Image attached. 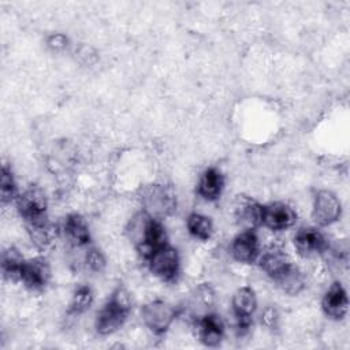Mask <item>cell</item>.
<instances>
[{"label":"cell","mask_w":350,"mask_h":350,"mask_svg":"<svg viewBox=\"0 0 350 350\" xmlns=\"http://www.w3.org/2000/svg\"><path fill=\"white\" fill-rule=\"evenodd\" d=\"M19 193H18V186L14 178V172L10 165L3 164L1 167V176H0V198L1 204H11L16 201Z\"/></svg>","instance_id":"obj_25"},{"label":"cell","mask_w":350,"mask_h":350,"mask_svg":"<svg viewBox=\"0 0 350 350\" xmlns=\"http://www.w3.org/2000/svg\"><path fill=\"white\" fill-rule=\"evenodd\" d=\"M257 261L261 271L272 280L291 264L286 252L279 246H271L269 249H267L264 253L260 254Z\"/></svg>","instance_id":"obj_19"},{"label":"cell","mask_w":350,"mask_h":350,"mask_svg":"<svg viewBox=\"0 0 350 350\" xmlns=\"http://www.w3.org/2000/svg\"><path fill=\"white\" fill-rule=\"evenodd\" d=\"M261 324L268 329H276L279 325V313L276 308L268 306L261 313Z\"/></svg>","instance_id":"obj_28"},{"label":"cell","mask_w":350,"mask_h":350,"mask_svg":"<svg viewBox=\"0 0 350 350\" xmlns=\"http://www.w3.org/2000/svg\"><path fill=\"white\" fill-rule=\"evenodd\" d=\"M294 247L301 257L323 256L329 246L327 237L317 227H301L294 235Z\"/></svg>","instance_id":"obj_9"},{"label":"cell","mask_w":350,"mask_h":350,"mask_svg":"<svg viewBox=\"0 0 350 350\" xmlns=\"http://www.w3.org/2000/svg\"><path fill=\"white\" fill-rule=\"evenodd\" d=\"M297 221V212L286 202H271L262 208V226L272 231H286Z\"/></svg>","instance_id":"obj_12"},{"label":"cell","mask_w":350,"mask_h":350,"mask_svg":"<svg viewBox=\"0 0 350 350\" xmlns=\"http://www.w3.org/2000/svg\"><path fill=\"white\" fill-rule=\"evenodd\" d=\"M323 312L332 320H342L349 310V298L340 282H334L323 295Z\"/></svg>","instance_id":"obj_15"},{"label":"cell","mask_w":350,"mask_h":350,"mask_svg":"<svg viewBox=\"0 0 350 350\" xmlns=\"http://www.w3.org/2000/svg\"><path fill=\"white\" fill-rule=\"evenodd\" d=\"M131 312V297L123 286H118L98 310L94 328L100 335H111L116 332L127 320Z\"/></svg>","instance_id":"obj_2"},{"label":"cell","mask_w":350,"mask_h":350,"mask_svg":"<svg viewBox=\"0 0 350 350\" xmlns=\"http://www.w3.org/2000/svg\"><path fill=\"white\" fill-rule=\"evenodd\" d=\"M51 279V267L45 257L37 256L25 261L22 273H21V283L31 290V291H41L46 287Z\"/></svg>","instance_id":"obj_11"},{"label":"cell","mask_w":350,"mask_h":350,"mask_svg":"<svg viewBox=\"0 0 350 350\" xmlns=\"http://www.w3.org/2000/svg\"><path fill=\"white\" fill-rule=\"evenodd\" d=\"M215 290L209 283H201L196 287L191 302H190V310H191V317L193 320L198 319L200 316L212 312V308L215 305Z\"/></svg>","instance_id":"obj_21"},{"label":"cell","mask_w":350,"mask_h":350,"mask_svg":"<svg viewBox=\"0 0 350 350\" xmlns=\"http://www.w3.org/2000/svg\"><path fill=\"white\" fill-rule=\"evenodd\" d=\"M62 232L66 241L77 249L88 247L90 243V231L88 221L78 213H70L64 217L62 224Z\"/></svg>","instance_id":"obj_16"},{"label":"cell","mask_w":350,"mask_h":350,"mask_svg":"<svg viewBox=\"0 0 350 350\" xmlns=\"http://www.w3.org/2000/svg\"><path fill=\"white\" fill-rule=\"evenodd\" d=\"M22 253L14 247L8 246L1 254V273L8 282H21V273L25 264Z\"/></svg>","instance_id":"obj_22"},{"label":"cell","mask_w":350,"mask_h":350,"mask_svg":"<svg viewBox=\"0 0 350 350\" xmlns=\"http://www.w3.org/2000/svg\"><path fill=\"white\" fill-rule=\"evenodd\" d=\"M178 316L176 308L163 299H153L141 308L144 324L154 335H164Z\"/></svg>","instance_id":"obj_6"},{"label":"cell","mask_w":350,"mask_h":350,"mask_svg":"<svg viewBox=\"0 0 350 350\" xmlns=\"http://www.w3.org/2000/svg\"><path fill=\"white\" fill-rule=\"evenodd\" d=\"M273 282L283 293L288 295H298L305 288L306 284L304 273L293 262L283 272H280L273 279Z\"/></svg>","instance_id":"obj_20"},{"label":"cell","mask_w":350,"mask_h":350,"mask_svg":"<svg viewBox=\"0 0 350 350\" xmlns=\"http://www.w3.org/2000/svg\"><path fill=\"white\" fill-rule=\"evenodd\" d=\"M234 329L238 336H243L250 331L253 324V314L257 309V295L249 286L239 287L231 299Z\"/></svg>","instance_id":"obj_4"},{"label":"cell","mask_w":350,"mask_h":350,"mask_svg":"<svg viewBox=\"0 0 350 350\" xmlns=\"http://www.w3.org/2000/svg\"><path fill=\"white\" fill-rule=\"evenodd\" d=\"M262 208L258 201L239 196L234 205V216L242 230H256L262 226Z\"/></svg>","instance_id":"obj_14"},{"label":"cell","mask_w":350,"mask_h":350,"mask_svg":"<svg viewBox=\"0 0 350 350\" xmlns=\"http://www.w3.org/2000/svg\"><path fill=\"white\" fill-rule=\"evenodd\" d=\"M126 234L144 260H146L154 250L168 243L167 231L161 220L150 217L144 211L131 217L126 227Z\"/></svg>","instance_id":"obj_1"},{"label":"cell","mask_w":350,"mask_h":350,"mask_svg":"<svg viewBox=\"0 0 350 350\" xmlns=\"http://www.w3.org/2000/svg\"><path fill=\"white\" fill-rule=\"evenodd\" d=\"M186 227L189 234L198 241H208L213 234V223L211 217L193 212L186 219Z\"/></svg>","instance_id":"obj_23"},{"label":"cell","mask_w":350,"mask_h":350,"mask_svg":"<svg viewBox=\"0 0 350 350\" xmlns=\"http://www.w3.org/2000/svg\"><path fill=\"white\" fill-rule=\"evenodd\" d=\"M149 271L165 283H174L180 275V257L175 247L164 245L154 250L148 258Z\"/></svg>","instance_id":"obj_5"},{"label":"cell","mask_w":350,"mask_h":350,"mask_svg":"<svg viewBox=\"0 0 350 350\" xmlns=\"http://www.w3.org/2000/svg\"><path fill=\"white\" fill-rule=\"evenodd\" d=\"M198 339L206 347H217L224 338V323L215 312H208L194 320Z\"/></svg>","instance_id":"obj_13"},{"label":"cell","mask_w":350,"mask_h":350,"mask_svg":"<svg viewBox=\"0 0 350 350\" xmlns=\"http://www.w3.org/2000/svg\"><path fill=\"white\" fill-rule=\"evenodd\" d=\"M68 37L63 33H52L46 37V46L53 52H62L68 46Z\"/></svg>","instance_id":"obj_27"},{"label":"cell","mask_w":350,"mask_h":350,"mask_svg":"<svg viewBox=\"0 0 350 350\" xmlns=\"http://www.w3.org/2000/svg\"><path fill=\"white\" fill-rule=\"evenodd\" d=\"M93 291L88 284H82L75 288L71 295V301L68 305L67 313L70 316H78L85 313L93 304Z\"/></svg>","instance_id":"obj_24"},{"label":"cell","mask_w":350,"mask_h":350,"mask_svg":"<svg viewBox=\"0 0 350 350\" xmlns=\"http://www.w3.org/2000/svg\"><path fill=\"white\" fill-rule=\"evenodd\" d=\"M224 189V176L216 167H208L202 171L197 182V196L205 201H216Z\"/></svg>","instance_id":"obj_17"},{"label":"cell","mask_w":350,"mask_h":350,"mask_svg":"<svg viewBox=\"0 0 350 350\" xmlns=\"http://www.w3.org/2000/svg\"><path fill=\"white\" fill-rule=\"evenodd\" d=\"M82 264L86 271L93 272V273H100L104 271V268L107 265V260L100 249H97L94 246H89L85 250Z\"/></svg>","instance_id":"obj_26"},{"label":"cell","mask_w":350,"mask_h":350,"mask_svg":"<svg viewBox=\"0 0 350 350\" xmlns=\"http://www.w3.org/2000/svg\"><path fill=\"white\" fill-rule=\"evenodd\" d=\"M231 257L241 264H253L261 254L260 239L254 230H242L230 245Z\"/></svg>","instance_id":"obj_10"},{"label":"cell","mask_w":350,"mask_h":350,"mask_svg":"<svg viewBox=\"0 0 350 350\" xmlns=\"http://www.w3.org/2000/svg\"><path fill=\"white\" fill-rule=\"evenodd\" d=\"M26 224V231L27 235L31 241V243L38 249V250H46L51 247L57 237V230L56 227L49 221L48 217L25 223Z\"/></svg>","instance_id":"obj_18"},{"label":"cell","mask_w":350,"mask_h":350,"mask_svg":"<svg viewBox=\"0 0 350 350\" xmlns=\"http://www.w3.org/2000/svg\"><path fill=\"white\" fill-rule=\"evenodd\" d=\"M16 211L25 223L48 217V201L38 187H29L15 201Z\"/></svg>","instance_id":"obj_8"},{"label":"cell","mask_w":350,"mask_h":350,"mask_svg":"<svg viewBox=\"0 0 350 350\" xmlns=\"http://www.w3.org/2000/svg\"><path fill=\"white\" fill-rule=\"evenodd\" d=\"M342 204L331 190H319L313 197L312 217L319 227H328L339 220Z\"/></svg>","instance_id":"obj_7"},{"label":"cell","mask_w":350,"mask_h":350,"mask_svg":"<svg viewBox=\"0 0 350 350\" xmlns=\"http://www.w3.org/2000/svg\"><path fill=\"white\" fill-rule=\"evenodd\" d=\"M142 211L153 219L163 220L172 216L178 206V197L172 186L153 183L141 193Z\"/></svg>","instance_id":"obj_3"}]
</instances>
